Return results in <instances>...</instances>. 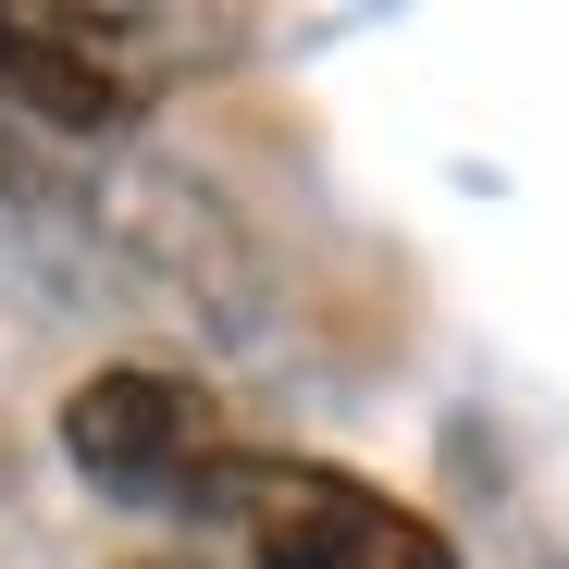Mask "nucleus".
Segmentation results:
<instances>
[{
  "label": "nucleus",
  "instance_id": "obj_1",
  "mask_svg": "<svg viewBox=\"0 0 569 569\" xmlns=\"http://www.w3.org/2000/svg\"><path fill=\"white\" fill-rule=\"evenodd\" d=\"M62 458L87 470L100 496L124 508H173V520H223L236 496V470L260 458L223 397L199 385V371H161V359H112V371H87V385L62 397Z\"/></svg>",
  "mask_w": 569,
  "mask_h": 569
},
{
  "label": "nucleus",
  "instance_id": "obj_2",
  "mask_svg": "<svg viewBox=\"0 0 569 569\" xmlns=\"http://www.w3.org/2000/svg\"><path fill=\"white\" fill-rule=\"evenodd\" d=\"M223 532H236L248 569H458V545L409 496L359 483L335 458H272V446L236 470Z\"/></svg>",
  "mask_w": 569,
  "mask_h": 569
},
{
  "label": "nucleus",
  "instance_id": "obj_3",
  "mask_svg": "<svg viewBox=\"0 0 569 569\" xmlns=\"http://www.w3.org/2000/svg\"><path fill=\"white\" fill-rule=\"evenodd\" d=\"M0 87L62 137H112L161 100V62L137 13H0Z\"/></svg>",
  "mask_w": 569,
  "mask_h": 569
}]
</instances>
